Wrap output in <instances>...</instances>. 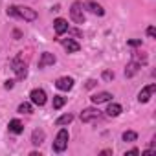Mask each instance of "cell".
Returning <instances> with one entry per match:
<instances>
[{
  "instance_id": "14",
  "label": "cell",
  "mask_w": 156,
  "mask_h": 156,
  "mask_svg": "<svg viewBox=\"0 0 156 156\" xmlns=\"http://www.w3.org/2000/svg\"><path fill=\"white\" fill-rule=\"evenodd\" d=\"M44 140H46V132H44L42 129H35V130L31 132V143H33L35 147L42 145V143H44Z\"/></svg>"
},
{
  "instance_id": "3",
  "label": "cell",
  "mask_w": 156,
  "mask_h": 156,
  "mask_svg": "<svg viewBox=\"0 0 156 156\" xmlns=\"http://www.w3.org/2000/svg\"><path fill=\"white\" fill-rule=\"evenodd\" d=\"M70 17H72V20L75 24H85L87 17H85V8H83L81 2H77V0H75V2L70 6Z\"/></svg>"
},
{
  "instance_id": "13",
  "label": "cell",
  "mask_w": 156,
  "mask_h": 156,
  "mask_svg": "<svg viewBox=\"0 0 156 156\" xmlns=\"http://www.w3.org/2000/svg\"><path fill=\"white\" fill-rule=\"evenodd\" d=\"M112 99V94L110 92H98V94H94L92 98H90V101L94 103V105H101V103H107V101H110Z\"/></svg>"
},
{
  "instance_id": "24",
  "label": "cell",
  "mask_w": 156,
  "mask_h": 156,
  "mask_svg": "<svg viewBox=\"0 0 156 156\" xmlns=\"http://www.w3.org/2000/svg\"><path fill=\"white\" fill-rule=\"evenodd\" d=\"M96 85H98V81H96V79H88V81H87V85H85V87H87V88H88V90H90V88H94V87H96Z\"/></svg>"
},
{
  "instance_id": "22",
  "label": "cell",
  "mask_w": 156,
  "mask_h": 156,
  "mask_svg": "<svg viewBox=\"0 0 156 156\" xmlns=\"http://www.w3.org/2000/svg\"><path fill=\"white\" fill-rule=\"evenodd\" d=\"M103 79H105V81H112V79H114V72L105 70V72H103Z\"/></svg>"
},
{
  "instance_id": "17",
  "label": "cell",
  "mask_w": 156,
  "mask_h": 156,
  "mask_svg": "<svg viewBox=\"0 0 156 156\" xmlns=\"http://www.w3.org/2000/svg\"><path fill=\"white\" fill-rule=\"evenodd\" d=\"M8 129H9V132H13V134H20V132L24 130V125H22L20 119H11L9 125H8Z\"/></svg>"
},
{
  "instance_id": "16",
  "label": "cell",
  "mask_w": 156,
  "mask_h": 156,
  "mask_svg": "<svg viewBox=\"0 0 156 156\" xmlns=\"http://www.w3.org/2000/svg\"><path fill=\"white\" fill-rule=\"evenodd\" d=\"M121 112H123V107L119 103H110L107 108V116H110V118H118Z\"/></svg>"
},
{
  "instance_id": "6",
  "label": "cell",
  "mask_w": 156,
  "mask_h": 156,
  "mask_svg": "<svg viewBox=\"0 0 156 156\" xmlns=\"http://www.w3.org/2000/svg\"><path fill=\"white\" fill-rule=\"evenodd\" d=\"M154 92H156V83H151V85L143 87V88L140 90V94H138V101H140V103H149Z\"/></svg>"
},
{
  "instance_id": "5",
  "label": "cell",
  "mask_w": 156,
  "mask_h": 156,
  "mask_svg": "<svg viewBox=\"0 0 156 156\" xmlns=\"http://www.w3.org/2000/svg\"><path fill=\"white\" fill-rule=\"evenodd\" d=\"M46 99H48V96H46V92H44L42 88H33V90L30 92V101H31L33 105H37V107L46 105Z\"/></svg>"
},
{
  "instance_id": "4",
  "label": "cell",
  "mask_w": 156,
  "mask_h": 156,
  "mask_svg": "<svg viewBox=\"0 0 156 156\" xmlns=\"http://www.w3.org/2000/svg\"><path fill=\"white\" fill-rule=\"evenodd\" d=\"M11 68H13V72H15V75H17V79H24V77L28 75L26 62H24L20 57H15V59L11 61Z\"/></svg>"
},
{
  "instance_id": "2",
  "label": "cell",
  "mask_w": 156,
  "mask_h": 156,
  "mask_svg": "<svg viewBox=\"0 0 156 156\" xmlns=\"http://www.w3.org/2000/svg\"><path fill=\"white\" fill-rule=\"evenodd\" d=\"M68 140H70L68 130H66V129H61V130L57 132L55 140H53V147H51V149H53L55 152H64L66 147H68Z\"/></svg>"
},
{
  "instance_id": "10",
  "label": "cell",
  "mask_w": 156,
  "mask_h": 156,
  "mask_svg": "<svg viewBox=\"0 0 156 156\" xmlns=\"http://www.w3.org/2000/svg\"><path fill=\"white\" fill-rule=\"evenodd\" d=\"M83 8H85V9H88L90 13L98 15V17H103V15H105L103 6H101V4H98V2H94V0H88V2H85V6H83Z\"/></svg>"
},
{
  "instance_id": "1",
  "label": "cell",
  "mask_w": 156,
  "mask_h": 156,
  "mask_svg": "<svg viewBox=\"0 0 156 156\" xmlns=\"http://www.w3.org/2000/svg\"><path fill=\"white\" fill-rule=\"evenodd\" d=\"M8 15L9 17H15V19H22L26 22H35L37 20V11L28 8V6H9L8 8Z\"/></svg>"
},
{
  "instance_id": "9",
  "label": "cell",
  "mask_w": 156,
  "mask_h": 156,
  "mask_svg": "<svg viewBox=\"0 0 156 156\" xmlns=\"http://www.w3.org/2000/svg\"><path fill=\"white\" fill-rule=\"evenodd\" d=\"M73 77H68V75H64V77H59V79L55 81V87L59 88V90H62V92H68V90H72L73 88Z\"/></svg>"
},
{
  "instance_id": "7",
  "label": "cell",
  "mask_w": 156,
  "mask_h": 156,
  "mask_svg": "<svg viewBox=\"0 0 156 156\" xmlns=\"http://www.w3.org/2000/svg\"><path fill=\"white\" fill-rule=\"evenodd\" d=\"M55 62H57V57H55L53 53H50V51H42V53H41V59H39V62H37V66L42 70V68L53 66Z\"/></svg>"
},
{
  "instance_id": "12",
  "label": "cell",
  "mask_w": 156,
  "mask_h": 156,
  "mask_svg": "<svg viewBox=\"0 0 156 156\" xmlns=\"http://www.w3.org/2000/svg\"><path fill=\"white\" fill-rule=\"evenodd\" d=\"M61 44L64 46V50H66L68 53H77V51L81 50V44L77 42V41H73V39H64Z\"/></svg>"
},
{
  "instance_id": "11",
  "label": "cell",
  "mask_w": 156,
  "mask_h": 156,
  "mask_svg": "<svg viewBox=\"0 0 156 156\" xmlns=\"http://www.w3.org/2000/svg\"><path fill=\"white\" fill-rule=\"evenodd\" d=\"M53 30H55V35L61 37V35H64L70 28H68V22H66L64 19H55V20H53Z\"/></svg>"
},
{
  "instance_id": "23",
  "label": "cell",
  "mask_w": 156,
  "mask_h": 156,
  "mask_svg": "<svg viewBox=\"0 0 156 156\" xmlns=\"http://www.w3.org/2000/svg\"><path fill=\"white\" fill-rule=\"evenodd\" d=\"M147 35H149L151 39L156 37V30H154V26H149V28H147Z\"/></svg>"
},
{
  "instance_id": "25",
  "label": "cell",
  "mask_w": 156,
  "mask_h": 156,
  "mask_svg": "<svg viewBox=\"0 0 156 156\" xmlns=\"http://www.w3.org/2000/svg\"><path fill=\"white\" fill-rule=\"evenodd\" d=\"M13 87H15V81H13V79H8V81H6V85H4V88H6V90H9V88H13Z\"/></svg>"
},
{
  "instance_id": "20",
  "label": "cell",
  "mask_w": 156,
  "mask_h": 156,
  "mask_svg": "<svg viewBox=\"0 0 156 156\" xmlns=\"http://www.w3.org/2000/svg\"><path fill=\"white\" fill-rule=\"evenodd\" d=\"M19 112L20 114H31L33 112V103H20L19 105Z\"/></svg>"
},
{
  "instance_id": "8",
  "label": "cell",
  "mask_w": 156,
  "mask_h": 156,
  "mask_svg": "<svg viewBox=\"0 0 156 156\" xmlns=\"http://www.w3.org/2000/svg\"><path fill=\"white\" fill-rule=\"evenodd\" d=\"M99 116H101V110L90 107V108H85V110L81 112V121H83V123H90V121H96Z\"/></svg>"
},
{
  "instance_id": "15",
  "label": "cell",
  "mask_w": 156,
  "mask_h": 156,
  "mask_svg": "<svg viewBox=\"0 0 156 156\" xmlns=\"http://www.w3.org/2000/svg\"><path fill=\"white\" fill-rule=\"evenodd\" d=\"M140 68H141V64H140V62L130 61V62L125 66V77H132V75H136V73L140 72Z\"/></svg>"
},
{
  "instance_id": "19",
  "label": "cell",
  "mask_w": 156,
  "mask_h": 156,
  "mask_svg": "<svg viewBox=\"0 0 156 156\" xmlns=\"http://www.w3.org/2000/svg\"><path fill=\"white\" fill-rule=\"evenodd\" d=\"M64 103H66V98L64 96H53V110H59V108H62L64 107Z\"/></svg>"
},
{
  "instance_id": "18",
  "label": "cell",
  "mask_w": 156,
  "mask_h": 156,
  "mask_svg": "<svg viewBox=\"0 0 156 156\" xmlns=\"http://www.w3.org/2000/svg\"><path fill=\"white\" fill-rule=\"evenodd\" d=\"M73 121V114H62L55 119V125L57 127H64V125H70Z\"/></svg>"
},
{
  "instance_id": "26",
  "label": "cell",
  "mask_w": 156,
  "mask_h": 156,
  "mask_svg": "<svg viewBox=\"0 0 156 156\" xmlns=\"http://www.w3.org/2000/svg\"><path fill=\"white\" fill-rule=\"evenodd\" d=\"M129 154H141V151L134 147V149H130V151H127V152H125V156H129Z\"/></svg>"
},
{
  "instance_id": "21",
  "label": "cell",
  "mask_w": 156,
  "mask_h": 156,
  "mask_svg": "<svg viewBox=\"0 0 156 156\" xmlns=\"http://www.w3.org/2000/svg\"><path fill=\"white\" fill-rule=\"evenodd\" d=\"M136 138H138V134H136L134 130H125L123 136H121L123 141H136Z\"/></svg>"
},
{
  "instance_id": "28",
  "label": "cell",
  "mask_w": 156,
  "mask_h": 156,
  "mask_svg": "<svg viewBox=\"0 0 156 156\" xmlns=\"http://www.w3.org/2000/svg\"><path fill=\"white\" fill-rule=\"evenodd\" d=\"M101 154L107 156V154H112V151H110V149H105V151H101Z\"/></svg>"
},
{
  "instance_id": "27",
  "label": "cell",
  "mask_w": 156,
  "mask_h": 156,
  "mask_svg": "<svg viewBox=\"0 0 156 156\" xmlns=\"http://www.w3.org/2000/svg\"><path fill=\"white\" fill-rule=\"evenodd\" d=\"M129 46H141V41H129Z\"/></svg>"
}]
</instances>
